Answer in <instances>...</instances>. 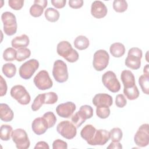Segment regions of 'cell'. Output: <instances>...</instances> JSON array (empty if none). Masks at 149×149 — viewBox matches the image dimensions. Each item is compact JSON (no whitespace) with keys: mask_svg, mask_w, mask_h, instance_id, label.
I'll use <instances>...</instances> for the list:
<instances>
[{"mask_svg":"<svg viewBox=\"0 0 149 149\" xmlns=\"http://www.w3.org/2000/svg\"><path fill=\"white\" fill-rule=\"evenodd\" d=\"M56 52L59 56L70 63L75 62L79 59L78 52L72 48V45L67 41H62L58 44Z\"/></svg>","mask_w":149,"mask_h":149,"instance_id":"6da1fadb","label":"cell"},{"mask_svg":"<svg viewBox=\"0 0 149 149\" xmlns=\"http://www.w3.org/2000/svg\"><path fill=\"white\" fill-rule=\"evenodd\" d=\"M143 52L141 49L137 47L131 48L127 53L125 64V65L133 70L139 69L141 66V59Z\"/></svg>","mask_w":149,"mask_h":149,"instance_id":"7a4b0ae2","label":"cell"},{"mask_svg":"<svg viewBox=\"0 0 149 149\" xmlns=\"http://www.w3.org/2000/svg\"><path fill=\"white\" fill-rule=\"evenodd\" d=\"M3 31L7 36H13L17 31V24L15 15L10 12H5L1 15Z\"/></svg>","mask_w":149,"mask_h":149,"instance_id":"3957f363","label":"cell"},{"mask_svg":"<svg viewBox=\"0 0 149 149\" xmlns=\"http://www.w3.org/2000/svg\"><path fill=\"white\" fill-rule=\"evenodd\" d=\"M93 116V109L88 105H84L80 107L78 112L72 115L71 120L74 126L79 127L87 119L91 118Z\"/></svg>","mask_w":149,"mask_h":149,"instance_id":"277c9868","label":"cell"},{"mask_svg":"<svg viewBox=\"0 0 149 149\" xmlns=\"http://www.w3.org/2000/svg\"><path fill=\"white\" fill-rule=\"evenodd\" d=\"M52 75L58 83H64L68 80L69 77L68 67L63 61L58 59L55 61L53 65Z\"/></svg>","mask_w":149,"mask_h":149,"instance_id":"5b68a950","label":"cell"},{"mask_svg":"<svg viewBox=\"0 0 149 149\" xmlns=\"http://www.w3.org/2000/svg\"><path fill=\"white\" fill-rule=\"evenodd\" d=\"M12 139L18 149H27L30 146L28 135L26 132L23 129H16L12 131Z\"/></svg>","mask_w":149,"mask_h":149,"instance_id":"8992f818","label":"cell"},{"mask_svg":"<svg viewBox=\"0 0 149 149\" xmlns=\"http://www.w3.org/2000/svg\"><path fill=\"white\" fill-rule=\"evenodd\" d=\"M11 97L16 100L20 104L27 105L31 100V97L26 88L22 85H16L10 90Z\"/></svg>","mask_w":149,"mask_h":149,"instance_id":"52a82bcc","label":"cell"},{"mask_svg":"<svg viewBox=\"0 0 149 149\" xmlns=\"http://www.w3.org/2000/svg\"><path fill=\"white\" fill-rule=\"evenodd\" d=\"M56 131L63 137L70 140L76 136L77 127L70 121L63 120L58 124Z\"/></svg>","mask_w":149,"mask_h":149,"instance_id":"ba28073f","label":"cell"},{"mask_svg":"<svg viewBox=\"0 0 149 149\" xmlns=\"http://www.w3.org/2000/svg\"><path fill=\"white\" fill-rule=\"evenodd\" d=\"M38 68V61L35 59H31L20 66L19 70V75L22 79L28 80L32 77Z\"/></svg>","mask_w":149,"mask_h":149,"instance_id":"9c48e42d","label":"cell"},{"mask_svg":"<svg viewBox=\"0 0 149 149\" xmlns=\"http://www.w3.org/2000/svg\"><path fill=\"white\" fill-rule=\"evenodd\" d=\"M102 82L104 86L112 93H117L120 89V84L116 76L112 71H107L102 76Z\"/></svg>","mask_w":149,"mask_h":149,"instance_id":"30bf717a","label":"cell"},{"mask_svg":"<svg viewBox=\"0 0 149 149\" xmlns=\"http://www.w3.org/2000/svg\"><path fill=\"white\" fill-rule=\"evenodd\" d=\"M109 60V55L107 51L104 49H99L94 54L93 67L97 71H102L108 65Z\"/></svg>","mask_w":149,"mask_h":149,"instance_id":"8fae6325","label":"cell"},{"mask_svg":"<svg viewBox=\"0 0 149 149\" xmlns=\"http://www.w3.org/2000/svg\"><path fill=\"white\" fill-rule=\"evenodd\" d=\"M33 81L37 88L40 90L49 89L53 86L48 72L45 70L40 71L34 77Z\"/></svg>","mask_w":149,"mask_h":149,"instance_id":"7c38bea8","label":"cell"},{"mask_svg":"<svg viewBox=\"0 0 149 149\" xmlns=\"http://www.w3.org/2000/svg\"><path fill=\"white\" fill-rule=\"evenodd\" d=\"M135 144L140 147H144L149 144V129L148 124L141 125L138 129L134 136Z\"/></svg>","mask_w":149,"mask_h":149,"instance_id":"4fadbf2b","label":"cell"},{"mask_svg":"<svg viewBox=\"0 0 149 149\" xmlns=\"http://www.w3.org/2000/svg\"><path fill=\"white\" fill-rule=\"evenodd\" d=\"M76 109V105L73 102L68 101L66 102L59 104L56 108V112L60 117L69 118L72 116Z\"/></svg>","mask_w":149,"mask_h":149,"instance_id":"5bb4252c","label":"cell"},{"mask_svg":"<svg viewBox=\"0 0 149 149\" xmlns=\"http://www.w3.org/2000/svg\"><path fill=\"white\" fill-rule=\"evenodd\" d=\"M110 139L109 132L105 129L96 130L95 133L90 143V146H103Z\"/></svg>","mask_w":149,"mask_h":149,"instance_id":"9a60e30c","label":"cell"},{"mask_svg":"<svg viewBox=\"0 0 149 149\" xmlns=\"http://www.w3.org/2000/svg\"><path fill=\"white\" fill-rule=\"evenodd\" d=\"M108 12L105 5L100 1H94L91 6V13L92 16L97 19L104 17Z\"/></svg>","mask_w":149,"mask_h":149,"instance_id":"2e32d148","label":"cell"},{"mask_svg":"<svg viewBox=\"0 0 149 149\" xmlns=\"http://www.w3.org/2000/svg\"><path fill=\"white\" fill-rule=\"evenodd\" d=\"M31 128L33 132L37 135H41L45 133L48 127L46 120L42 117L36 118L31 123Z\"/></svg>","mask_w":149,"mask_h":149,"instance_id":"e0dca14e","label":"cell"},{"mask_svg":"<svg viewBox=\"0 0 149 149\" xmlns=\"http://www.w3.org/2000/svg\"><path fill=\"white\" fill-rule=\"evenodd\" d=\"M93 104L97 107L100 106L111 107L113 104L112 97L105 93H100L95 94L92 100Z\"/></svg>","mask_w":149,"mask_h":149,"instance_id":"ac0fdd59","label":"cell"},{"mask_svg":"<svg viewBox=\"0 0 149 149\" xmlns=\"http://www.w3.org/2000/svg\"><path fill=\"white\" fill-rule=\"evenodd\" d=\"M14 113L11 108L6 104H0V118L5 122H10L13 120Z\"/></svg>","mask_w":149,"mask_h":149,"instance_id":"d6986e66","label":"cell"},{"mask_svg":"<svg viewBox=\"0 0 149 149\" xmlns=\"http://www.w3.org/2000/svg\"><path fill=\"white\" fill-rule=\"evenodd\" d=\"M120 79L125 88L133 87L136 85L134 76L130 70H123L121 73Z\"/></svg>","mask_w":149,"mask_h":149,"instance_id":"ffe728a7","label":"cell"},{"mask_svg":"<svg viewBox=\"0 0 149 149\" xmlns=\"http://www.w3.org/2000/svg\"><path fill=\"white\" fill-rule=\"evenodd\" d=\"M30 43L29 37L26 34H22L20 36H16L12 39L11 44L13 48L19 49L21 48H26Z\"/></svg>","mask_w":149,"mask_h":149,"instance_id":"44dd1931","label":"cell"},{"mask_svg":"<svg viewBox=\"0 0 149 149\" xmlns=\"http://www.w3.org/2000/svg\"><path fill=\"white\" fill-rule=\"evenodd\" d=\"M96 130L93 125H86L80 132L81 137L89 144L95 133Z\"/></svg>","mask_w":149,"mask_h":149,"instance_id":"7402d4cb","label":"cell"},{"mask_svg":"<svg viewBox=\"0 0 149 149\" xmlns=\"http://www.w3.org/2000/svg\"><path fill=\"white\" fill-rule=\"evenodd\" d=\"M109 51L111 55L115 58H120L125 53V47L120 42H115L111 45Z\"/></svg>","mask_w":149,"mask_h":149,"instance_id":"603a6c76","label":"cell"},{"mask_svg":"<svg viewBox=\"0 0 149 149\" xmlns=\"http://www.w3.org/2000/svg\"><path fill=\"white\" fill-rule=\"evenodd\" d=\"M90 45L88 39L84 36H77L74 41V46L79 50H84L87 49Z\"/></svg>","mask_w":149,"mask_h":149,"instance_id":"cb8c5ba5","label":"cell"},{"mask_svg":"<svg viewBox=\"0 0 149 149\" xmlns=\"http://www.w3.org/2000/svg\"><path fill=\"white\" fill-rule=\"evenodd\" d=\"M44 16L48 21L50 22H56L58 20L60 14L58 10L55 8H48L45 10Z\"/></svg>","mask_w":149,"mask_h":149,"instance_id":"d4e9b609","label":"cell"},{"mask_svg":"<svg viewBox=\"0 0 149 149\" xmlns=\"http://www.w3.org/2000/svg\"><path fill=\"white\" fill-rule=\"evenodd\" d=\"M123 93L126 98L129 100H134L137 99L139 97L140 94L136 85L130 87H124Z\"/></svg>","mask_w":149,"mask_h":149,"instance_id":"484cf974","label":"cell"},{"mask_svg":"<svg viewBox=\"0 0 149 149\" xmlns=\"http://www.w3.org/2000/svg\"><path fill=\"white\" fill-rule=\"evenodd\" d=\"M13 131L12 127L9 125H2L0 128V137L3 141H8L10 139Z\"/></svg>","mask_w":149,"mask_h":149,"instance_id":"4316f807","label":"cell"},{"mask_svg":"<svg viewBox=\"0 0 149 149\" xmlns=\"http://www.w3.org/2000/svg\"><path fill=\"white\" fill-rule=\"evenodd\" d=\"M2 71L6 77L12 78L16 74V67L12 63H7L3 65Z\"/></svg>","mask_w":149,"mask_h":149,"instance_id":"83f0119b","label":"cell"},{"mask_svg":"<svg viewBox=\"0 0 149 149\" xmlns=\"http://www.w3.org/2000/svg\"><path fill=\"white\" fill-rule=\"evenodd\" d=\"M139 84L143 93L149 94V74H143L139 79Z\"/></svg>","mask_w":149,"mask_h":149,"instance_id":"f1b7e54d","label":"cell"},{"mask_svg":"<svg viewBox=\"0 0 149 149\" xmlns=\"http://www.w3.org/2000/svg\"><path fill=\"white\" fill-rule=\"evenodd\" d=\"M45 103V93L40 94L34 100L33 104H31V109L33 111H37Z\"/></svg>","mask_w":149,"mask_h":149,"instance_id":"f546056e","label":"cell"},{"mask_svg":"<svg viewBox=\"0 0 149 149\" xmlns=\"http://www.w3.org/2000/svg\"><path fill=\"white\" fill-rule=\"evenodd\" d=\"M127 3L125 0H115L113 2V8L114 10L118 13H122L127 9Z\"/></svg>","mask_w":149,"mask_h":149,"instance_id":"4dcf8cb0","label":"cell"},{"mask_svg":"<svg viewBox=\"0 0 149 149\" xmlns=\"http://www.w3.org/2000/svg\"><path fill=\"white\" fill-rule=\"evenodd\" d=\"M31 51L29 48H21L18 49L16 53V60L18 62H22L24 61L27 58L30 56Z\"/></svg>","mask_w":149,"mask_h":149,"instance_id":"1f68e13d","label":"cell"},{"mask_svg":"<svg viewBox=\"0 0 149 149\" xmlns=\"http://www.w3.org/2000/svg\"><path fill=\"white\" fill-rule=\"evenodd\" d=\"M16 53L14 48H7L3 52V58L5 61H13L16 59Z\"/></svg>","mask_w":149,"mask_h":149,"instance_id":"d6a6232c","label":"cell"},{"mask_svg":"<svg viewBox=\"0 0 149 149\" xmlns=\"http://www.w3.org/2000/svg\"><path fill=\"white\" fill-rule=\"evenodd\" d=\"M44 9L45 8L43 6L34 3V4L30 8V14L31 16L34 17H40L42 14Z\"/></svg>","mask_w":149,"mask_h":149,"instance_id":"836d02e7","label":"cell"},{"mask_svg":"<svg viewBox=\"0 0 149 149\" xmlns=\"http://www.w3.org/2000/svg\"><path fill=\"white\" fill-rule=\"evenodd\" d=\"M110 139L112 141L119 142L122 139L123 133L122 130L119 127H114L109 132Z\"/></svg>","mask_w":149,"mask_h":149,"instance_id":"e575fe53","label":"cell"},{"mask_svg":"<svg viewBox=\"0 0 149 149\" xmlns=\"http://www.w3.org/2000/svg\"><path fill=\"white\" fill-rule=\"evenodd\" d=\"M111 111L109 107L100 106L97 107L96 114L98 117L101 119H106L110 115Z\"/></svg>","mask_w":149,"mask_h":149,"instance_id":"d590c367","label":"cell"},{"mask_svg":"<svg viewBox=\"0 0 149 149\" xmlns=\"http://www.w3.org/2000/svg\"><path fill=\"white\" fill-rule=\"evenodd\" d=\"M42 117L47 122L49 128L52 127L55 125L56 122V117L53 112L50 111L47 112L43 115Z\"/></svg>","mask_w":149,"mask_h":149,"instance_id":"8d00e7d4","label":"cell"},{"mask_svg":"<svg viewBox=\"0 0 149 149\" xmlns=\"http://www.w3.org/2000/svg\"><path fill=\"white\" fill-rule=\"evenodd\" d=\"M45 103L46 104H54L57 102L58 97L54 92H49L45 93Z\"/></svg>","mask_w":149,"mask_h":149,"instance_id":"74e56055","label":"cell"},{"mask_svg":"<svg viewBox=\"0 0 149 149\" xmlns=\"http://www.w3.org/2000/svg\"><path fill=\"white\" fill-rule=\"evenodd\" d=\"M23 0H9L8 1L9 6L15 10H20L24 5Z\"/></svg>","mask_w":149,"mask_h":149,"instance_id":"f35d334b","label":"cell"},{"mask_svg":"<svg viewBox=\"0 0 149 149\" xmlns=\"http://www.w3.org/2000/svg\"><path fill=\"white\" fill-rule=\"evenodd\" d=\"M127 104V101L125 96L122 94H119L116 96L115 99V104L119 108H123Z\"/></svg>","mask_w":149,"mask_h":149,"instance_id":"ab89813d","label":"cell"},{"mask_svg":"<svg viewBox=\"0 0 149 149\" xmlns=\"http://www.w3.org/2000/svg\"><path fill=\"white\" fill-rule=\"evenodd\" d=\"M52 148L53 149H67L68 144L66 142L60 139H57L54 141Z\"/></svg>","mask_w":149,"mask_h":149,"instance_id":"60d3db41","label":"cell"},{"mask_svg":"<svg viewBox=\"0 0 149 149\" xmlns=\"http://www.w3.org/2000/svg\"><path fill=\"white\" fill-rule=\"evenodd\" d=\"M7 84L5 80L3 78L2 76H1L0 79V96H4L7 92Z\"/></svg>","mask_w":149,"mask_h":149,"instance_id":"b9f144b4","label":"cell"},{"mask_svg":"<svg viewBox=\"0 0 149 149\" xmlns=\"http://www.w3.org/2000/svg\"><path fill=\"white\" fill-rule=\"evenodd\" d=\"M69 5L73 9H79L83 6V0H69Z\"/></svg>","mask_w":149,"mask_h":149,"instance_id":"7bdbcfd3","label":"cell"},{"mask_svg":"<svg viewBox=\"0 0 149 149\" xmlns=\"http://www.w3.org/2000/svg\"><path fill=\"white\" fill-rule=\"evenodd\" d=\"M66 3V0H52L51 3L52 5L57 8V9H61L65 7Z\"/></svg>","mask_w":149,"mask_h":149,"instance_id":"ee69618b","label":"cell"},{"mask_svg":"<svg viewBox=\"0 0 149 149\" xmlns=\"http://www.w3.org/2000/svg\"><path fill=\"white\" fill-rule=\"evenodd\" d=\"M34 148H45V149H49V147L48 144L47 143H46L45 141H39L38 143H36Z\"/></svg>","mask_w":149,"mask_h":149,"instance_id":"f6af8a7d","label":"cell"},{"mask_svg":"<svg viewBox=\"0 0 149 149\" xmlns=\"http://www.w3.org/2000/svg\"><path fill=\"white\" fill-rule=\"evenodd\" d=\"M107 148L121 149V148H122V146L119 142H113V141H112L107 147Z\"/></svg>","mask_w":149,"mask_h":149,"instance_id":"bcb514c9","label":"cell"},{"mask_svg":"<svg viewBox=\"0 0 149 149\" xmlns=\"http://www.w3.org/2000/svg\"><path fill=\"white\" fill-rule=\"evenodd\" d=\"M34 3H38L39 5H41L42 6H43L45 8H46V6H47V3H48V1L47 0H35L34 1Z\"/></svg>","mask_w":149,"mask_h":149,"instance_id":"7dc6e473","label":"cell"},{"mask_svg":"<svg viewBox=\"0 0 149 149\" xmlns=\"http://www.w3.org/2000/svg\"><path fill=\"white\" fill-rule=\"evenodd\" d=\"M143 73L144 74H149V68H148V65L147 64L143 69Z\"/></svg>","mask_w":149,"mask_h":149,"instance_id":"c3c4849f","label":"cell"}]
</instances>
